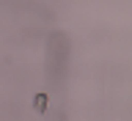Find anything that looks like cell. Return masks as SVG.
<instances>
[{"label": "cell", "mask_w": 132, "mask_h": 121, "mask_svg": "<svg viewBox=\"0 0 132 121\" xmlns=\"http://www.w3.org/2000/svg\"><path fill=\"white\" fill-rule=\"evenodd\" d=\"M47 105H50L47 94H36V99H33V107H36L39 113H44V110H47Z\"/></svg>", "instance_id": "cell-1"}]
</instances>
